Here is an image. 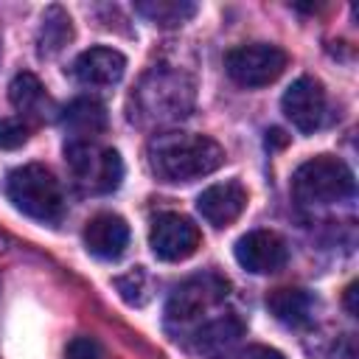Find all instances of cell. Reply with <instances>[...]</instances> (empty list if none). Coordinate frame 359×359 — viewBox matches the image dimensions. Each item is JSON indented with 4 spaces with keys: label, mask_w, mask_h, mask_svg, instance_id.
<instances>
[{
    "label": "cell",
    "mask_w": 359,
    "mask_h": 359,
    "mask_svg": "<svg viewBox=\"0 0 359 359\" xmlns=\"http://www.w3.org/2000/svg\"><path fill=\"white\" fill-rule=\"evenodd\" d=\"M126 59L115 48H90L81 50L70 67L73 79L84 87H112L123 79Z\"/></svg>",
    "instance_id": "4fadbf2b"
},
{
    "label": "cell",
    "mask_w": 359,
    "mask_h": 359,
    "mask_svg": "<svg viewBox=\"0 0 359 359\" xmlns=\"http://www.w3.org/2000/svg\"><path fill=\"white\" fill-rule=\"evenodd\" d=\"M238 359H286V356L275 348H266V345H250L238 353Z\"/></svg>",
    "instance_id": "603a6c76"
},
{
    "label": "cell",
    "mask_w": 359,
    "mask_h": 359,
    "mask_svg": "<svg viewBox=\"0 0 359 359\" xmlns=\"http://www.w3.org/2000/svg\"><path fill=\"white\" fill-rule=\"evenodd\" d=\"M28 140V123L22 118L0 121V149H20Z\"/></svg>",
    "instance_id": "44dd1931"
},
{
    "label": "cell",
    "mask_w": 359,
    "mask_h": 359,
    "mask_svg": "<svg viewBox=\"0 0 359 359\" xmlns=\"http://www.w3.org/2000/svg\"><path fill=\"white\" fill-rule=\"evenodd\" d=\"M241 337H244L241 317H236V311H224L219 317L199 323L191 331V348L205 359H224L233 353Z\"/></svg>",
    "instance_id": "8fae6325"
},
{
    "label": "cell",
    "mask_w": 359,
    "mask_h": 359,
    "mask_svg": "<svg viewBox=\"0 0 359 359\" xmlns=\"http://www.w3.org/2000/svg\"><path fill=\"white\" fill-rule=\"evenodd\" d=\"M227 280L216 272H199L185 278L165 303V323L180 337L182 331H194L208 311H213L227 297Z\"/></svg>",
    "instance_id": "5b68a950"
},
{
    "label": "cell",
    "mask_w": 359,
    "mask_h": 359,
    "mask_svg": "<svg viewBox=\"0 0 359 359\" xmlns=\"http://www.w3.org/2000/svg\"><path fill=\"white\" fill-rule=\"evenodd\" d=\"M266 309L275 314V320H280L283 325H306L314 314V300L309 292L303 289H275L266 297Z\"/></svg>",
    "instance_id": "e0dca14e"
},
{
    "label": "cell",
    "mask_w": 359,
    "mask_h": 359,
    "mask_svg": "<svg viewBox=\"0 0 359 359\" xmlns=\"http://www.w3.org/2000/svg\"><path fill=\"white\" fill-rule=\"evenodd\" d=\"M8 98H11L14 109L22 118H31V121H45L48 112L53 109L50 95L45 93L42 81L34 73H17L11 87H8Z\"/></svg>",
    "instance_id": "9a60e30c"
},
{
    "label": "cell",
    "mask_w": 359,
    "mask_h": 359,
    "mask_svg": "<svg viewBox=\"0 0 359 359\" xmlns=\"http://www.w3.org/2000/svg\"><path fill=\"white\" fill-rule=\"evenodd\" d=\"M65 359H101V345L93 337H76L67 342Z\"/></svg>",
    "instance_id": "7402d4cb"
},
{
    "label": "cell",
    "mask_w": 359,
    "mask_h": 359,
    "mask_svg": "<svg viewBox=\"0 0 359 359\" xmlns=\"http://www.w3.org/2000/svg\"><path fill=\"white\" fill-rule=\"evenodd\" d=\"M289 258L286 241L272 230H250L236 241V261L252 275H272Z\"/></svg>",
    "instance_id": "30bf717a"
},
{
    "label": "cell",
    "mask_w": 359,
    "mask_h": 359,
    "mask_svg": "<svg viewBox=\"0 0 359 359\" xmlns=\"http://www.w3.org/2000/svg\"><path fill=\"white\" fill-rule=\"evenodd\" d=\"M115 286H118L121 297H123L129 306H143V303L149 300V275H146L143 266H137V269H132V272L115 278Z\"/></svg>",
    "instance_id": "ffe728a7"
},
{
    "label": "cell",
    "mask_w": 359,
    "mask_h": 359,
    "mask_svg": "<svg viewBox=\"0 0 359 359\" xmlns=\"http://www.w3.org/2000/svg\"><path fill=\"white\" fill-rule=\"evenodd\" d=\"M202 236L199 227L182 213H160L149 230V247L160 261H185L196 252Z\"/></svg>",
    "instance_id": "ba28073f"
},
{
    "label": "cell",
    "mask_w": 359,
    "mask_h": 359,
    "mask_svg": "<svg viewBox=\"0 0 359 359\" xmlns=\"http://www.w3.org/2000/svg\"><path fill=\"white\" fill-rule=\"evenodd\" d=\"M280 107H283V115L292 121L294 129H300V132H314V129H320L323 121H325L328 101H325V90H323V84H320L317 79L300 76V79L292 81L289 90L283 93Z\"/></svg>",
    "instance_id": "9c48e42d"
},
{
    "label": "cell",
    "mask_w": 359,
    "mask_h": 359,
    "mask_svg": "<svg viewBox=\"0 0 359 359\" xmlns=\"http://www.w3.org/2000/svg\"><path fill=\"white\" fill-rule=\"evenodd\" d=\"M84 247L101 261H115L129 247V224L118 213H95L84 224Z\"/></svg>",
    "instance_id": "5bb4252c"
},
{
    "label": "cell",
    "mask_w": 359,
    "mask_h": 359,
    "mask_svg": "<svg viewBox=\"0 0 359 359\" xmlns=\"http://www.w3.org/2000/svg\"><path fill=\"white\" fill-rule=\"evenodd\" d=\"M73 140H93L107 129V112L95 98H76L62 115Z\"/></svg>",
    "instance_id": "2e32d148"
},
{
    "label": "cell",
    "mask_w": 359,
    "mask_h": 359,
    "mask_svg": "<svg viewBox=\"0 0 359 359\" xmlns=\"http://www.w3.org/2000/svg\"><path fill=\"white\" fill-rule=\"evenodd\" d=\"M0 250H6V241H3V236H0Z\"/></svg>",
    "instance_id": "cb8c5ba5"
},
{
    "label": "cell",
    "mask_w": 359,
    "mask_h": 359,
    "mask_svg": "<svg viewBox=\"0 0 359 359\" xmlns=\"http://www.w3.org/2000/svg\"><path fill=\"white\" fill-rule=\"evenodd\" d=\"M135 11L143 14L154 25L177 28V25L188 22L196 14V3H188V0H143V3H135Z\"/></svg>",
    "instance_id": "ac0fdd59"
},
{
    "label": "cell",
    "mask_w": 359,
    "mask_h": 359,
    "mask_svg": "<svg viewBox=\"0 0 359 359\" xmlns=\"http://www.w3.org/2000/svg\"><path fill=\"white\" fill-rule=\"evenodd\" d=\"M6 196L11 199V205L20 213H25L42 224H56L65 216L62 185L50 174V168L39 165V163L14 168L6 177Z\"/></svg>",
    "instance_id": "3957f363"
},
{
    "label": "cell",
    "mask_w": 359,
    "mask_h": 359,
    "mask_svg": "<svg viewBox=\"0 0 359 359\" xmlns=\"http://www.w3.org/2000/svg\"><path fill=\"white\" fill-rule=\"evenodd\" d=\"M65 160L70 165L73 180L93 191V194H109L123 180V163L115 149H98L93 140H67L65 143Z\"/></svg>",
    "instance_id": "8992f818"
},
{
    "label": "cell",
    "mask_w": 359,
    "mask_h": 359,
    "mask_svg": "<svg viewBox=\"0 0 359 359\" xmlns=\"http://www.w3.org/2000/svg\"><path fill=\"white\" fill-rule=\"evenodd\" d=\"M73 36V25H70V17L65 8L59 6H50L45 14H42V25H39V53L42 56H53L59 53Z\"/></svg>",
    "instance_id": "d6986e66"
},
{
    "label": "cell",
    "mask_w": 359,
    "mask_h": 359,
    "mask_svg": "<svg viewBox=\"0 0 359 359\" xmlns=\"http://www.w3.org/2000/svg\"><path fill=\"white\" fill-rule=\"evenodd\" d=\"M247 208V188L238 180H224V182H213L208 185L199 196H196V210L202 213V219L213 227H227L233 224Z\"/></svg>",
    "instance_id": "7c38bea8"
},
{
    "label": "cell",
    "mask_w": 359,
    "mask_h": 359,
    "mask_svg": "<svg viewBox=\"0 0 359 359\" xmlns=\"http://www.w3.org/2000/svg\"><path fill=\"white\" fill-rule=\"evenodd\" d=\"M146 160L160 182L177 185L213 174L224 163V149L194 132H160L146 146Z\"/></svg>",
    "instance_id": "6da1fadb"
},
{
    "label": "cell",
    "mask_w": 359,
    "mask_h": 359,
    "mask_svg": "<svg viewBox=\"0 0 359 359\" xmlns=\"http://www.w3.org/2000/svg\"><path fill=\"white\" fill-rule=\"evenodd\" d=\"M353 188V171L331 154H317L300 163L292 177V194L303 205H337L351 199Z\"/></svg>",
    "instance_id": "277c9868"
},
{
    "label": "cell",
    "mask_w": 359,
    "mask_h": 359,
    "mask_svg": "<svg viewBox=\"0 0 359 359\" xmlns=\"http://www.w3.org/2000/svg\"><path fill=\"white\" fill-rule=\"evenodd\" d=\"M289 65V56L269 42H250L227 50L224 70L241 87H266L272 84Z\"/></svg>",
    "instance_id": "52a82bcc"
},
{
    "label": "cell",
    "mask_w": 359,
    "mask_h": 359,
    "mask_svg": "<svg viewBox=\"0 0 359 359\" xmlns=\"http://www.w3.org/2000/svg\"><path fill=\"white\" fill-rule=\"evenodd\" d=\"M194 81L188 73L174 70L168 65L151 67L135 87L129 98V121L135 126L151 129V126H165L188 118L194 109Z\"/></svg>",
    "instance_id": "7a4b0ae2"
}]
</instances>
